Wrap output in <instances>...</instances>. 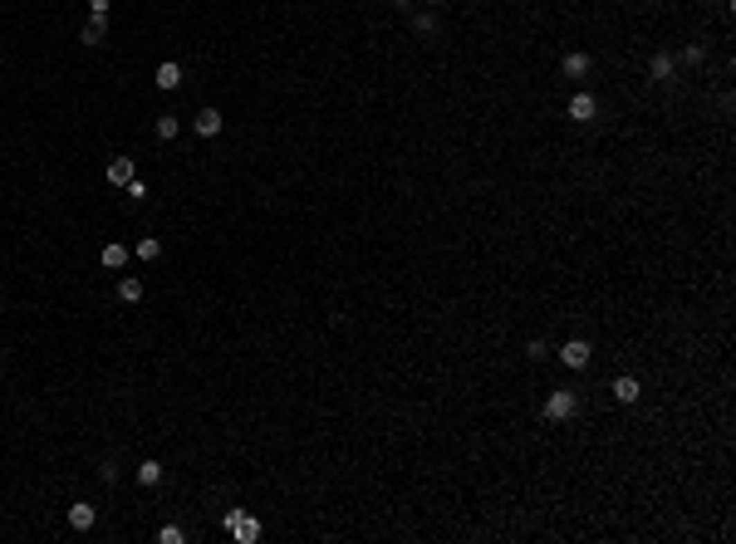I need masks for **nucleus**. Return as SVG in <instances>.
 Listing matches in <instances>:
<instances>
[{
	"mask_svg": "<svg viewBox=\"0 0 736 544\" xmlns=\"http://www.w3.org/2000/svg\"><path fill=\"white\" fill-rule=\"evenodd\" d=\"M221 525H226V534H236L241 544H255V539H260V520H255L251 510H231Z\"/></svg>",
	"mask_w": 736,
	"mask_h": 544,
	"instance_id": "f257e3e1",
	"label": "nucleus"
},
{
	"mask_svg": "<svg viewBox=\"0 0 736 544\" xmlns=\"http://www.w3.org/2000/svg\"><path fill=\"white\" fill-rule=\"evenodd\" d=\"M575 412H580V397H575L570 388H555V393H550V402H545V417H550V422H570Z\"/></svg>",
	"mask_w": 736,
	"mask_h": 544,
	"instance_id": "f03ea898",
	"label": "nucleus"
},
{
	"mask_svg": "<svg viewBox=\"0 0 736 544\" xmlns=\"http://www.w3.org/2000/svg\"><path fill=\"white\" fill-rule=\"evenodd\" d=\"M589 358H594L589 339H570V344L559 348V363H564V368H575V373H580V368H589Z\"/></svg>",
	"mask_w": 736,
	"mask_h": 544,
	"instance_id": "7ed1b4c3",
	"label": "nucleus"
},
{
	"mask_svg": "<svg viewBox=\"0 0 736 544\" xmlns=\"http://www.w3.org/2000/svg\"><path fill=\"white\" fill-rule=\"evenodd\" d=\"M570 118H575V123H594V118H599V98H594V93H575V98H570Z\"/></svg>",
	"mask_w": 736,
	"mask_h": 544,
	"instance_id": "20e7f679",
	"label": "nucleus"
},
{
	"mask_svg": "<svg viewBox=\"0 0 736 544\" xmlns=\"http://www.w3.org/2000/svg\"><path fill=\"white\" fill-rule=\"evenodd\" d=\"M103 177H108V187H128L133 182V157H113Z\"/></svg>",
	"mask_w": 736,
	"mask_h": 544,
	"instance_id": "39448f33",
	"label": "nucleus"
},
{
	"mask_svg": "<svg viewBox=\"0 0 736 544\" xmlns=\"http://www.w3.org/2000/svg\"><path fill=\"white\" fill-rule=\"evenodd\" d=\"M648 74H653L658 84H672V74H677V59H672L667 49H658V54H653V64H648Z\"/></svg>",
	"mask_w": 736,
	"mask_h": 544,
	"instance_id": "423d86ee",
	"label": "nucleus"
},
{
	"mask_svg": "<svg viewBox=\"0 0 736 544\" xmlns=\"http://www.w3.org/2000/svg\"><path fill=\"white\" fill-rule=\"evenodd\" d=\"M613 397L624 402V407H634V402H638V377H629V373L613 377Z\"/></svg>",
	"mask_w": 736,
	"mask_h": 544,
	"instance_id": "0eeeda50",
	"label": "nucleus"
},
{
	"mask_svg": "<svg viewBox=\"0 0 736 544\" xmlns=\"http://www.w3.org/2000/svg\"><path fill=\"white\" fill-rule=\"evenodd\" d=\"M182 84V64H172V59H167V64H157V88H167V93H172Z\"/></svg>",
	"mask_w": 736,
	"mask_h": 544,
	"instance_id": "6e6552de",
	"label": "nucleus"
},
{
	"mask_svg": "<svg viewBox=\"0 0 736 544\" xmlns=\"http://www.w3.org/2000/svg\"><path fill=\"white\" fill-rule=\"evenodd\" d=\"M197 133H201V138H216V133H221V113H216V108H201V113H197Z\"/></svg>",
	"mask_w": 736,
	"mask_h": 544,
	"instance_id": "1a4fd4ad",
	"label": "nucleus"
},
{
	"mask_svg": "<svg viewBox=\"0 0 736 544\" xmlns=\"http://www.w3.org/2000/svg\"><path fill=\"white\" fill-rule=\"evenodd\" d=\"M589 74V54H564V79H584Z\"/></svg>",
	"mask_w": 736,
	"mask_h": 544,
	"instance_id": "9d476101",
	"label": "nucleus"
},
{
	"mask_svg": "<svg viewBox=\"0 0 736 544\" xmlns=\"http://www.w3.org/2000/svg\"><path fill=\"white\" fill-rule=\"evenodd\" d=\"M103 35H108V20H98V15L79 30V39H84V44H103Z\"/></svg>",
	"mask_w": 736,
	"mask_h": 544,
	"instance_id": "9b49d317",
	"label": "nucleus"
},
{
	"mask_svg": "<svg viewBox=\"0 0 736 544\" xmlns=\"http://www.w3.org/2000/svg\"><path fill=\"white\" fill-rule=\"evenodd\" d=\"M118 299H123V304H138V299H143V280L123 275V280H118Z\"/></svg>",
	"mask_w": 736,
	"mask_h": 544,
	"instance_id": "f8f14e48",
	"label": "nucleus"
},
{
	"mask_svg": "<svg viewBox=\"0 0 736 544\" xmlns=\"http://www.w3.org/2000/svg\"><path fill=\"white\" fill-rule=\"evenodd\" d=\"M69 525H74V529H93V505H84V500L69 505Z\"/></svg>",
	"mask_w": 736,
	"mask_h": 544,
	"instance_id": "ddd939ff",
	"label": "nucleus"
},
{
	"mask_svg": "<svg viewBox=\"0 0 736 544\" xmlns=\"http://www.w3.org/2000/svg\"><path fill=\"white\" fill-rule=\"evenodd\" d=\"M103 265H108V270H123V265H128V250H123V245H103Z\"/></svg>",
	"mask_w": 736,
	"mask_h": 544,
	"instance_id": "4468645a",
	"label": "nucleus"
},
{
	"mask_svg": "<svg viewBox=\"0 0 736 544\" xmlns=\"http://www.w3.org/2000/svg\"><path fill=\"white\" fill-rule=\"evenodd\" d=\"M157 480H162V466H157V461H143V466H138V485H157Z\"/></svg>",
	"mask_w": 736,
	"mask_h": 544,
	"instance_id": "2eb2a0df",
	"label": "nucleus"
},
{
	"mask_svg": "<svg viewBox=\"0 0 736 544\" xmlns=\"http://www.w3.org/2000/svg\"><path fill=\"white\" fill-rule=\"evenodd\" d=\"M157 138H162V142H172V138H177V118H172V113H162V118H157Z\"/></svg>",
	"mask_w": 736,
	"mask_h": 544,
	"instance_id": "dca6fc26",
	"label": "nucleus"
},
{
	"mask_svg": "<svg viewBox=\"0 0 736 544\" xmlns=\"http://www.w3.org/2000/svg\"><path fill=\"white\" fill-rule=\"evenodd\" d=\"M162 255V245H157V236H147V241H138V260H157Z\"/></svg>",
	"mask_w": 736,
	"mask_h": 544,
	"instance_id": "f3484780",
	"label": "nucleus"
},
{
	"mask_svg": "<svg viewBox=\"0 0 736 544\" xmlns=\"http://www.w3.org/2000/svg\"><path fill=\"white\" fill-rule=\"evenodd\" d=\"M157 539H162V544H182V539H187V534H182V529H177V525H162V529H157Z\"/></svg>",
	"mask_w": 736,
	"mask_h": 544,
	"instance_id": "a211bd4d",
	"label": "nucleus"
},
{
	"mask_svg": "<svg viewBox=\"0 0 736 544\" xmlns=\"http://www.w3.org/2000/svg\"><path fill=\"white\" fill-rule=\"evenodd\" d=\"M413 30H418V35H437V15H418Z\"/></svg>",
	"mask_w": 736,
	"mask_h": 544,
	"instance_id": "6ab92c4d",
	"label": "nucleus"
},
{
	"mask_svg": "<svg viewBox=\"0 0 736 544\" xmlns=\"http://www.w3.org/2000/svg\"><path fill=\"white\" fill-rule=\"evenodd\" d=\"M702 59H707L702 44H688V49H683V64H702Z\"/></svg>",
	"mask_w": 736,
	"mask_h": 544,
	"instance_id": "aec40b11",
	"label": "nucleus"
},
{
	"mask_svg": "<svg viewBox=\"0 0 736 544\" xmlns=\"http://www.w3.org/2000/svg\"><path fill=\"white\" fill-rule=\"evenodd\" d=\"M108 10H113V0H89V15H98V20H108Z\"/></svg>",
	"mask_w": 736,
	"mask_h": 544,
	"instance_id": "412c9836",
	"label": "nucleus"
},
{
	"mask_svg": "<svg viewBox=\"0 0 736 544\" xmlns=\"http://www.w3.org/2000/svg\"><path fill=\"white\" fill-rule=\"evenodd\" d=\"M123 191H128V196H133V201H143V196H147V187H143V182H138V177H133V182H128V187H123Z\"/></svg>",
	"mask_w": 736,
	"mask_h": 544,
	"instance_id": "4be33fe9",
	"label": "nucleus"
},
{
	"mask_svg": "<svg viewBox=\"0 0 736 544\" xmlns=\"http://www.w3.org/2000/svg\"><path fill=\"white\" fill-rule=\"evenodd\" d=\"M432 6H442V0H432Z\"/></svg>",
	"mask_w": 736,
	"mask_h": 544,
	"instance_id": "5701e85b",
	"label": "nucleus"
}]
</instances>
